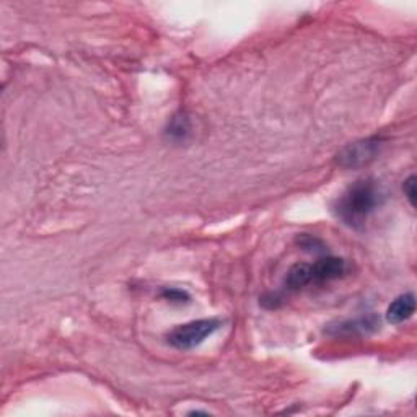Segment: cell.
Instances as JSON below:
<instances>
[{
  "label": "cell",
  "instance_id": "cell-1",
  "mask_svg": "<svg viewBox=\"0 0 417 417\" xmlns=\"http://www.w3.org/2000/svg\"><path fill=\"white\" fill-rule=\"evenodd\" d=\"M383 203V193L374 180H359L349 186L335 203L336 217L351 228H362Z\"/></svg>",
  "mask_w": 417,
  "mask_h": 417
},
{
  "label": "cell",
  "instance_id": "cell-2",
  "mask_svg": "<svg viewBox=\"0 0 417 417\" xmlns=\"http://www.w3.org/2000/svg\"><path fill=\"white\" fill-rule=\"evenodd\" d=\"M220 326H222V323L219 320H214V318L189 321L171 330L168 336H166V341L175 349L189 351L203 344L205 339H209Z\"/></svg>",
  "mask_w": 417,
  "mask_h": 417
},
{
  "label": "cell",
  "instance_id": "cell-3",
  "mask_svg": "<svg viewBox=\"0 0 417 417\" xmlns=\"http://www.w3.org/2000/svg\"><path fill=\"white\" fill-rule=\"evenodd\" d=\"M383 139L381 137H369V139L357 140L354 144L346 145L339 154L336 155V161L341 168H360L369 165L379 156Z\"/></svg>",
  "mask_w": 417,
  "mask_h": 417
},
{
  "label": "cell",
  "instance_id": "cell-4",
  "mask_svg": "<svg viewBox=\"0 0 417 417\" xmlns=\"http://www.w3.org/2000/svg\"><path fill=\"white\" fill-rule=\"evenodd\" d=\"M347 271L344 259L326 256L312 264V284H325L342 277Z\"/></svg>",
  "mask_w": 417,
  "mask_h": 417
},
{
  "label": "cell",
  "instance_id": "cell-5",
  "mask_svg": "<svg viewBox=\"0 0 417 417\" xmlns=\"http://www.w3.org/2000/svg\"><path fill=\"white\" fill-rule=\"evenodd\" d=\"M416 312V297L413 292L403 293L398 298H395L391 302V305L386 310V320L393 325H400V323L408 321Z\"/></svg>",
  "mask_w": 417,
  "mask_h": 417
},
{
  "label": "cell",
  "instance_id": "cell-6",
  "mask_svg": "<svg viewBox=\"0 0 417 417\" xmlns=\"http://www.w3.org/2000/svg\"><path fill=\"white\" fill-rule=\"evenodd\" d=\"M286 288L291 292H297L300 288L310 286L312 284V264L298 263L288 269L286 276Z\"/></svg>",
  "mask_w": 417,
  "mask_h": 417
},
{
  "label": "cell",
  "instance_id": "cell-7",
  "mask_svg": "<svg viewBox=\"0 0 417 417\" xmlns=\"http://www.w3.org/2000/svg\"><path fill=\"white\" fill-rule=\"evenodd\" d=\"M380 326V320L375 316H362L352 321H344L335 326L337 335H364V332H372Z\"/></svg>",
  "mask_w": 417,
  "mask_h": 417
},
{
  "label": "cell",
  "instance_id": "cell-8",
  "mask_svg": "<svg viewBox=\"0 0 417 417\" xmlns=\"http://www.w3.org/2000/svg\"><path fill=\"white\" fill-rule=\"evenodd\" d=\"M191 131L189 119L186 115H176L171 119L168 129H166V136L170 137L171 140H184L188 137Z\"/></svg>",
  "mask_w": 417,
  "mask_h": 417
},
{
  "label": "cell",
  "instance_id": "cell-9",
  "mask_svg": "<svg viewBox=\"0 0 417 417\" xmlns=\"http://www.w3.org/2000/svg\"><path fill=\"white\" fill-rule=\"evenodd\" d=\"M298 244L307 251H313V253H321L325 251V243L321 242L320 238L312 237V235H300L298 237Z\"/></svg>",
  "mask_w": 417,
  "mask_h": 417
},
{
  "label": "cell",
  "instance_id": "cell-10",
  "mask_svg": "<svg viewBox=\"0 0 417 417\" xmlns=\"http://www.w3.org/2000/svg\"><path fill=\"white\" fill-rule=\"evenodd\" d=\"M161 295H163L165 300L173 302V303H183V302H189V295H188V292L181 291V288H165V291L161 292Z\"/></svg>",
  "mask_w": 417,
  "mask_h": 417
},
{
  "label": "cell",
  "instance_id": "cell-11",
  "mask_svg": "<svg viewBox=\"0 0 417 417\" xmlns=\"http://www.w3.org/2000/svg\"><path fill=\"white\" fill-rule=\"evenodd\" d=\"M403 191H404L406 199L409 200V204L413 205V207H416V196H417V189H416V176H414V175H411L408 180H404Z\"/></svg>",
  "mask_w": 417,
  "mask_h": 417
}]
</instances>
